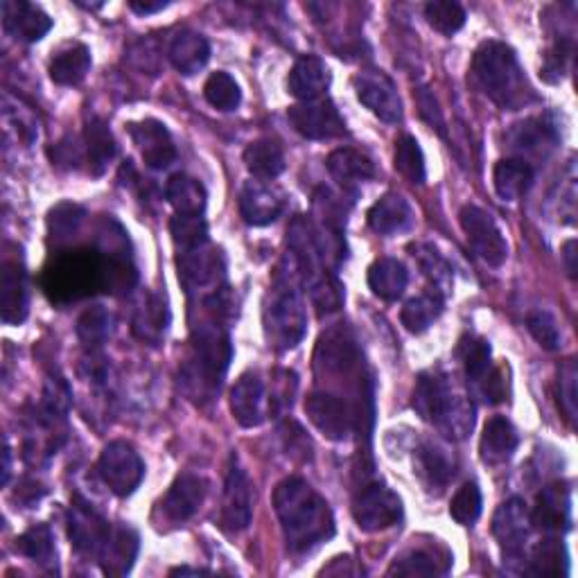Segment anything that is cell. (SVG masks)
I'll return each mask as SVG.
<instances>
[{"label":"cell","instance_id":"6da1fadb","mask_svg":"<svg viewBox=\"0 0 578 578\" xmlns=\"http://www.w3.org/2000/svg\"><path fill=\"white\" fill-rule=\"evenodd\" d=\"M274 508L289 552L307 554L335 536L328 502L301 477H287L276 486Z\"/></svg>","mask_w":578,"mask_h":578},{"label":"cell","instance_id":"7a4b0ae2","mask_svg":"<svg viewBox=\"0 0 578 578\" xmlns=\"http://www.w3.org/2000/svg\"><path fill=\"white\" fill-rule=\"evenodd\" d=\"M224 316L201 307V319L192 326V355L184 366V385L197 400H213L228 370L234 345Z\"/></svg>","mask_w":578,"mask_h":578},{"label":"cell","instance_id":"3957f363","mask_svg":"<svg viewBox=\"0 0 578 578\" xmlns=\"http://www.w3.org/2000/svg\"><path fill=\"white\" fill-rule=\"evenodd\" d=\"M473 77L479 89L504 111H517L536 102V93L515 50L502 41H483L477 48Z\"/></svg>","mask_w":578,"mask_h":578},{"label":"cell","instance_id":"277c9868","mask_svg":"<svg viewBox=\"0 0 578 578\" xmlns=\"http://www.w3.org/2000/svg\"><path fill=\"white\" fill-rule=\"evenodd\" d=\"M412 404L425 423L437 427L450 441H464L475 427L473 400L458 391L443 373H420Z\"/></svg>","mask_w":578,"mask_h":578},{"label":"cell","instance_id":"5b68a950","mask_svg":"<svg viewBox=\"0 0 578 578\" xmlns=\"http://www.w3.org/2000/svg\"><path fill=\"white\" fill-rule=\"evenodd\" d=\"M265 337L278 353L297 349L307 332V312L294 274L278 272L263 307Z\"/></svg>","mask_w":578,"mask_h":578},{"label":"cell","instance_id":"8992f818","mask_svg":"<svg viewBox=\"0 0 578 578\" xmlns=\"http://www.w3.org/2000/svg\"><path fill=\"white\" fill-rule=\"evenodd\" d=\"M310 423L330 441H345L362 425L364 416L353 404L330 391H314L305 400Z\"/></svg>","mask_w":578,"mask_h":578},{"label":"cell","instance_id":"52a82bcc","mask_svg":"<svg viewBox=\"0 0 578 578\" xmlns=\"http://www.w3.org/2000/svg\"><path fill=\"white\" fill-rule=\"evenodd\" d=\"M470 249L483 260L488 267H502L508 257V242L493 215L479 206H464L458 215Z\"/></svg>","mask_w":578,"mask_h":578},{"label":"cell","instance_id":"ba28073f","mask_svg":"<svg viewBox=\"0 0 578 578\" xmlns=\"http://www.w3.org/2000/svg\"><path fill=\"white\" fill-rule=\"evenodd\" d=\"M98 473L113 495L129 498L144 477V464L134 445L111 441L98 461Z\"/></svg>","mask_w":578,"mask_h":578},{"label":"cell","instance_id":"9c48e42d","mask_svg":"<svg viewBox=\"0 0 578 578\" xmlns=\"http://www.w3.org/2000/svg\"><path fill=\"white\" fill-rule=\"evenodd\" d=\"M353 517L364 533L391 529L402 519V500L385 483H368L353 502Z\"/></svg>","mask_w":578,"mask_h":578},{"label":"cell","instance_id":"30bf717a","mask_svg":"<svg viewBox=\"0 0 578 578\" xmlns=\"http://www.w3.org/2000/svg\"><path fill=\"white\" fill-rule=\"evenodd\" d=\"M364 355L349 328H332L328 330L316 345L314 366L316 373L326 378H349L362 368Z\"/></svg>","mask_w":578,"mask_h":578},{"label":"cell","instance_id":"8fae6325","mask_svg":"<svg viewBox=\"0 0 578 578\" xmlns=\"http://www.w3.org/2000/svg\"><path fill=\"white\" fill-rule=\"evenodd\" d=\"M253 504H255L253 483L249 475L238 466V461H234L224 483L219 527L226 533L247 531L253 519Z\"/></svg>","mask_w":578,"mask_h":578},{"label":"cell","instance_id":"7c38bea8","mask_svg":"<svg viewBox=\"0 0 578 578\" xmlns=\"http://www.w3.org/2000/svg\"><path fill=\"white\" fill-rule=\"evenodd\" d=\"M357 100L382 123L395 125L402 121V100L393 79L382 71H362L353 77Z\"/></svg>","mask_w":578,"mask_h":578},{"label":"cell","instance_id":"4fadbf2b","mask_svg":"<svg viewBox=\"0 0 578 578\" xmlns=\"http://www.w3.org/2000/svg\"><path fill=\"white\" fill-rule=\"evenodd\" d=\"M292 127L307 140H332L345 134V123L332 100L319 98L301 102L287 111Z\"/></svg>","mask_w":578,"mask_h":578},{"label":"cell","instance_id":"5bb4252c","mask_svg":"<svg viewBox=\"0 0 578 578\" xmlns=\"http://www.w3.org/2000/svg\"><path fill=\"white\" fill-rule=\"evenodd\" d=\"M177 269L179 280L188 292H199V289H217L224 280V257L211 244H199L192 249L177 251Z\"/></svg>","mask_w":578,"mask_h":578},{"label":"cell","instance_id":"9a60e30c","mask_svg":"<svg viewBox=\"0 0 578 578\" xmlns=\"http://www.w3.org/2000/svg\"><path fill=\"white\" fill-rule=\"evenodd\" d=\"M111 525L81 498H75L68 511V536L73 546L84 556L100 558L102 549L111 536Z\"/></svg>","mask_w":578,"mask_h":578},{"label":"cell","instance_id":"2e32d148","mask_svg":"<svg viewBox=\"0 0 578 578\" xmlns=\"http://www.w3.org/2000/svg\"><path fill=\"white\" fill-rule=\"evenodd\" d=\"M506 144L525 163H529V159H546L556 150L558 129L549 118H527L511 127Z\"/></svg>","mask_w":578,"mask_h":578},{"label":"cell","instance_id":"e0dca14e","mask_svg":"<svg viewBox=\"0 0 578 578\" xmlns=\"http://www.w3.org/2000/svg\"><path fill=\"white\" fill-rule=\"evenodd\" d=\"M531 513L525 500L511 498L506 500L493 517V536L500 542L504 556L517 558L523 556L529 533H531Z\"/></svg>","mask_w":578,"mask_h":578},{"label":"cell","instance_id":"ac0fdd59","mask_svg":"<svg viewBox=\"0 0 578 578\" xmlns=\"http://www.w3.org/2000/svg\"><path fill=\"white\" fill-rule=\"evenodd\" d=\"M129 134L138 148L144 165L152 169H165L177 161V148L167 127L159 121H140L129 125Z\"/></svg>","mask_w":578,"mask_h":578},{"label":"cell","instance_id":"d6986e66","mask_svg":"<svg viewBox=\"0 0 578 578\" xmlns=\"http://www.w3.org/2000/svg\"><path fill=\"white\" fill-rule=\"evenodd\" d=\"M240 215L249 226L274 224L285 211V197L265 181H247L240 190Z\"/></svg>","mask_w":578,"mask_h":578},{"label":"cell","instance_id":"ffe728a7","mask_svg":"<svg viewBox=\"0 0 578 578\" xmlns=\"http://www.w3.org/2000/svg\"><path fill=\"white\" fill-rule=\"evenodd\" d=\"M531 525L544 533H563L571 525V490L565 483H552L542 488Z\"/></svg>","mask_w":578,"mask_h":578},{"label":"cell","instance_id":"44dd1931","mask_svg":"<svg viewBox=\"0 0 578 578\" xmlns=\"http://www.w3.org/2000/svg\"><path fill=\"white\" fill-rule=\"evenodd\" d=\"M3 12V25L5 30L25 43L41 41L52 30V18L37 5L23 3V0H5L0 5Z\"/></svg>","mask_w":578,"mask_h":578},{"label":"cell","instance_id":"7402d4cb","mask_svg":"<svg viewBox=\"0 0 578 578\" xmlns=\"http://www.w3.org/2000/svg\"><path fill=\"white\" fill-rule=\"evenodd\" d=\"M330 86V71L322 56L303 54L289 71L287 91L301 102H312L324 98Z\"/></svg>","mask_w":578,"mask_h":578},{"label":"cell","instance_id":"603a6c76","mask_svg":"<svg viewBox=\"0 0 578 578\" xmlns=\"http://www.w3.org/2000/svg\"><path fill=\"white\" fill-rule=\"evenodd\" d=\"M414 473L429 493H443V488L454 479L456 464L445 448L425 441L414 454Z\"/></svg>","mask_w":578,"mask_h":578},{"label":"cell","instance_id":"cb8c5ba5","mask_svg":"<svg viewBox=\"0 0 578 578\" xmlns=\"http://www.w3.org/2000/svg\"><path fill=\"white\" fill-rule=\"evenodd\" d=\"M206 493H209V483L204 477L192 473L179 475L167 490V495L163 500V511L172 523H186V519H190L199 511V506L204 504Z\"/></svg>","mask_w":578,"mask_h":578},{"label":"cell","instance_id":"d4e9b609","mask_svg":"<svg viewBox=\"0 0 578 578\" xmlns=\"http://www.w3.org/2000/svg\"><path fill=\"white\" fill-rule=\"evenodd\" d=\"M230 412L249 429L265 423V385L255 373H244L230 389Z\"/></svg>","mask_w":578,"mask_h":578},{"label":"cell","instance_id":"484cf974","mask_svg":"<svg viewBox=\"0 0 578 578\" xmlns=\"http://www.w3.org/2000/svg\"><path fill=\"white\" fill-rule=\"evenodd\" d=\"M414 217L416 215L410 201L398 192H389L370 206L368 226L380 236H395L402 234V230L412 228Z\"/></svg>","mask_w":578,"mask_h":578},{"label":"cell","instance_id":"4316f807","mask_svg":"<svg viewBox=\"0 0 578 578\" xmlns=\"http://www.w3.org/2000/svg\"><path fill=\"white\" fill-rule=\"evenodd\" d=\"M167 56L181 75H197L211 60V43L194 30H179L169 41Z\"/></svg>","mask_w":578,"mask_h":578},{"label":"cell","instance_id":"83f0119b","mask_svg":"<svg viewBox=\"0 0 578 578\" xmlns=\"http://www.w3.org/2000/svg\"><path fill=\"white\" fill-rule=\"evenodd\" d=\"M517 443H519V439H517V431H515L513 423L506 420L504 416H493L483 425L481 443H479L483 464H488V466L506 464V461L515 454Z\"/></svg>","mask_w":578,"mask_h":578},{"label":"cell","instance_id":"f1b7e54d","mask_svg":"<svg viewBox=\"0 0 578 578\" xmlns=\"http://www.w3.org/2000/svg\"><path fill=\"white\" fill-rule=\"evenodd\" d=\"M138 556V533L129 527H113L100 554L102 571L109 576H125Z\"/></svg>","mask_w":578,"mask_h":578},{"label":"cell","instance_id":"f546056e","mask_svg":"<svg viewBox=\"0 0 578 578\" xmlns=\"http://www.w3.org/2000/svg\"><path fill=\"white\" fill-rule=\"evenodd\" d=\"M27 282L25 274L16 263H8L0 278V316L5 324L18 326L27 316Z\"/></svg>","mask_w":578,"mask_h":578},{"label":"cell","instance_id":"4dcf8cb0","mask_svg":"<svg viewBox=\"0 0 578 578\" xmlns=\"http://www.w3.org/2000/svg\"><path fill=\"white\" fill-rule=\"evenodd\" d=\"M326 167L330 172V177L337 184H341L343 188H351V186L370 181L375 177V163L366 154H362V152H357L353 148L335 150L328 156Z\"/></svg>","mask_w":578,"mask_h":578},{"label":"cell","instance_id":"1f68e13d","mask_svg":"<svg viewBox=\"0 0 578 578\" xmlns=\"http://www.w3.org/2000/svg\"><path fill=\"white\" fill-rule=\"evenodd\" d=\"M410 282V272L395 257L375 260L368 269L370 292L382 301H398Z\"/></svg>","mask_w":578,"mask_h":578},{"label":"cell","instance_id":"d6a6232c","mask_svg":"<svg viewBox=\"0 0 578 578\" xmlns=\"http://www.w3.org/2000/svg\"><path fill=\"white\" fill-rule=\"evenodd\" d=\"M115 138L102 118H91L84 127V152L91 175L100 177L109 163L115 159Z\"/></svg>","mask_w":578,"mask_h":578},{"label":"cell","instance_id":"836d02e7","mask_svg":"<svg viewBox=\"0 0 578 578\" xmlns=\"http://www.w3.org/2000/svg\"><path fill=\"white\" fill-rule=\"evenodd\" d=\"M495 190L504 201H517L523 199L533 181H536V169L531 163H525L519 159H504L495 165Z\"/></svg>","mask_w":578,"mask_h":578},{"label":"cell","instance_id":"e575fe53","mask_svg":"<svg viewBox=\"0 0 578 578\" xmlns=\"http://www.w3.org/2000/svg\"><path fill=\"white\" fill-rule=\"evenodd\" d=\"M91 71V50L84 43H71L50 62V77L60 86H77Z\"/></svg>","mask_w":578,"mask_h":578},{"label":"cell","instance_id":"d590c367","mask_svg":"<svg viewBox=\"0 0 578 578\" xmlns=\"http://www.w3.org/2000/svg\"><path fill=\"white\" fill-rule=\"evenodd\" d=\"M165 197L177 215H204L206 209V188L194 177L177 172L165 186Z\"/></svg>","mask_w":578,"mask_h":578},{"label":"cell","instance_id":"8d00e7d4","mask_svg":"<svg viewBox=\"0 0 578 578\" xmlns=\"http://www.w3.org/2000/svg\"><path fill=\"white\" fill-rule=\"evenodd\" d=\"M443 310H445L443 294L437 292V289H429V292L404 303V307L400 312V322L412 335H420L429 326H434V322L439 319Z\"/></svg>","mask_w":578,"mask_h":578},{"label":"cell","instance_id":"74e56055","mask_svg":"<svg viewBox=\"0 0 578 578\" xmlns=\"http://www.w3.org/2000/svg\"><path fill=\"white\" fill-rule=\"evenodd\" d=\"M247 169L255 179H276L285 169V154L274 140H253L244 150Z\"/></svg>","mask_w":578,"mask_h":578},{"label":"cell","instance_id":"f35d334b","mask_svg":"<svg viewBox=\"0 0 578 578\" xmlns=\"http://www.w3.org/2000/svg\"><path fill=\"white\" fill-rule=\"evenodd\" d=\"M450 569V558H441L429 549H410L389 567V576H443Z\"/></svg>","mask_w":578,"mask_h":578},{"label":"cell","instance_id":"ab89813d","mask_svg":"<svg viewBox=\"0 0 578 578\" xmlns=\"http://www.w3.org/2000/svg\"><path fill=\"white\" fill-rule=\"evenodd\" d=\"M458 355L461 362H464V370H466V378L473 385H479L486 375L493 370V349H490V343L481 337H466L458 345Z\"/></svg>","mask_w":578,"mask_h":578},{"label":"cell","instance_id":"60d3db41","mask_svg":"<svg viewBox=\"0 0 578 578\" xmlns=\"http://www.w3.org/2000/svg\"><path fill=\"white\" fill-rule=\"evenodd\" d=\"M395 169L400 172V175L412 181V184H425L427 179V169H425V156H423V150L420 144L414 136L404 134L395 140Z\"/></svg>","mask_w":578,"mask_h":578},{"label":"cell","instance_id":"b9f144b4","mask_svg":"<svg viewBox=\"0 0 578 578\" xmlns=\"http://www.w3.org/2000/svg\"><path fill=\"white\" fill-rule=\"evenodd\" d=\"M167 307L159 297H150V301L138 307L134 316V332L150 343H159L167 328Z\"/></svg>","mask_w":578,"mask_h":578},{"label":"cell","instance_id":"7bdbcfd3","mask_svg":"<svg viewBox=\"0 0 578 578\" xmlns=\"http://www.w3.org/2000/svg\"><path fill=\"white\" fill-rule=\"evenodd\" d=\"M412 251H414V257L418 260L423 274L431 280L434 289H437V292H441V294L450 292L452 267L448 265V260L431 244H416V247H412Z\"/></svg>","mask_w":578,"mask_h":578},{"label":"cell","instance_id":"ee69618b","mask_svg":"<svg viewBox=\"0 0 578 578\" xmlns=\"http://www.w3.org/2000/svg\"><path fill=\"white\" fill-rule=\"evenodd\" d=\"M425 18L434 30L452 37L466 25V10L454 0H434L425 5Z\"/></svg>","mask_w":578,"mask_h":578},{"label":"cell","instance_id":"f6af8a7d","mask_svg":"<svg viewBox=\"0 0 578 578\" xmlns=\"http://www.w3.org/2000/svg\"><path fill=\"white\" fill-rule=\"evenodd\" d=\"M16 552L27 556L30 561H35V563L52 565L54 558H56L54 542H52V531L46 525H35L33 529H27L16 540Z\"/></svg>","mask_w":578,"mask_h":578},{"label":"cell","instance_id":"bcb514c9","mask_svg":"<svg viewBox=\"0 0 578 578\" xmlns=\"http://www.w3.org/2000/svg\"><path fill=\"white\" fill-rule=\"evenodd\" d=\"M204 96L209 104L219 111H236L242 102V91H240L238 81L224 71H217L206 79Z\"/></svg>","mask_w":578,"mask_h":578},{"label":"cell","instance_id":"7dc6e473","mask_svg":"<svg viewBox=\"0 0 578 578\" xmlns=\"http://www.w3.org/2000/svg\"><path fill=\"white\" fill-rule=\"evenodd\" d=\"M169 234H172V240H175L177 251L192 249V247L211 242L209 224L201 215H177V217H172Z\"/></svg>","mask_w":578,"mask_h":578},{"label":"cell","instance_id":"c3c4849f","mask_svg":"<svg viewBox=\"0 0 578 578\" xmlns=\"http://www.w3.org/2000/svg\"><path fill=\"white\" fill-rule=\"evenodd\" d=\"M567 552L563 542L558 540H544L533 549L531 558V574L538 576H565L569 569Z\"/></svg>","mask_w":578,"mask_h":578},{"label":"cell","instance_id":"681fc988","mask_svg":"<svg viewBox=\"0 0 578 578\" xmlns=\"http://www.w3.org/2000/svg\"><path fill=\"white\" fill-rule=\"evenodd\" d=\"M481 490L475 481H468L456 490V495L452 498L450 504V515L454 517V523H458L461 527H473L479 515H481Z\"/></svg>","mask_w":578,"mask_h":578},{"label":"cell","instance_id":"f907efd6","mask_svg":"<svg viewBox=\"0 0 578 578\" xmlns=\"http://www.w3.org/2000/svg\"><path fill=\"white\" fill-rule=\"evenodd\" d=\"M111 335V314L104 307L86 310L77 319V337L89 349H98Z\"/></svg>","mask_w":578,"mask_h":578},{"label":"cell","instance_id":"816d5d0a","mask_svg":"<svg viewBox=\"0 0 578 578\" xmlns=\"http://www.w3.org/2000/svg\"><path fill=\"white\" fill-rule=\"evenodd\" d=\"M305 285L310 289L312 303L316 305V310H319V314L337 312L343 305V287L330 272H324L322 276L312 278Z\"/></svg>","mask_w":578,"mask_h":578},{"label":"cell","instance_id":"f5cc1de1","mask_svg":"<svg viewBox=\"0 0 578 578\" xmlns=\"http://www.w3.org/2000/svg\"><path fill=\"white\" fill-rule=\"evenodd\" d=\"M527 328L544 351H558L561 349L563 335H561L556 316L552 312H546V310L531 312L527 316Z\"/></svg>","mask_w":578,"mask_h":578},{"label":"cell","instance_id":"db71d44e","mask_svg":"<svg viewBox=\"0 0 578 578\" xmlns=\"http://www.w3.org/2000/svg\"><path fill=\"white\" fill-rule=\"evenodd\" d=\"M576 378H578L576 364H574V360H569L558 370V402H561V410L565 412L569 423L576 420V400H578L576 398Z\"/></svg>","mask_w":578,"mask_h":578},{"label":"cell","instance_id":"11a10c76","mask_svg":"<svg viewBox=\"0 0 578 578\" xmlns=\"http://www.w3.org/2000/svg\"><path fill=\"white\" fill-rule=\"evenodd\" d=\"M418 106H420V115L423 118L434 127V129H439L441 136H445V121H443V113L439 109V102L437 98H434L429 93V89H420L418 91Z\"/></svg>","mask_w":578,"mask_h":578},{"label":"cell","instance_id":"9f6ffc18","mask_svg":"<svg viewBox=\"0 0 578 578\" xmlns=\"http://www.w3.org/2000/svg\"><path fill=\"white\" fill-rule=\"evenodd\" d=\"M79 222H81V211L77 206H68V215H62V206L52 211L50 215V228L56 238H68Z\"/></svg>","mask_w":578,"mask_h":578},{"label":"cell","instance_id":"6f0895ef","mask_svg":"<svg viewBox=\"0 0 578 578\" xmlns=\"http://www.w3.org/2000/svg\"><path fill=\"white\" fill-rule=\"evenodd\" d=\"M129 8L140 14V16H148V14H154V12H163L169 8L167 0H159V3H148V0H144V3H138V0H131Z\"/></svg>","mask_w":578,"mask_h":578},{"label":"cell","instance_id":"680465c9","mask_svg":"<svg viewBox=\"0 0 578 578\" xmlns=\"http://www.w3.org/2000/svg\"><path fill=\"white\" fill-rule=\"evenodd\" d=\"M563 260H565V267L567 274L574 278L576 276V240H569L563 249Z\"/></svg>","mask_w":578,"mask_h":578}]
</instances>
